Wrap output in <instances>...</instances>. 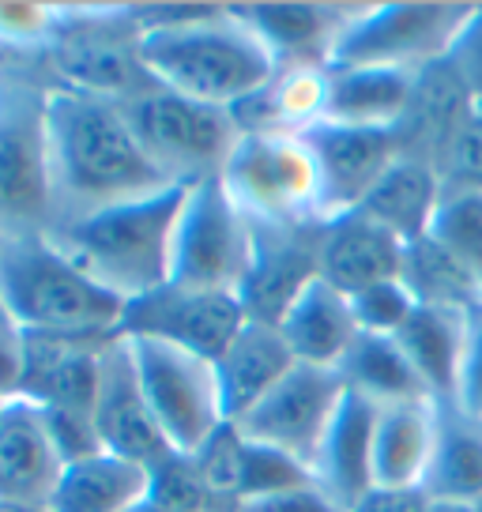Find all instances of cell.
<instances>
[{"mask_svg":"<svg viewBox=\"0 0 482 512\" xmlns=\"http://www.w3.org/2000/svg\"><path fill=\"white\" fill-rule=\"evenodd\" d=\"M49 174L57 223L166 189L170 181L136 144L117 102L68 87H46Z\"/></svg>","mask_w":482,"mask_h":512,"instance_id":"6da1fadb","label":"cell"},{"mask_svg":"<svg viewBox=\"0 0 482 512\" xmlns=\"http://www.w3.org/2000/svg\"><path fill=\"white\" fill-rule=\"evenodd\" d=\"M136 57L155 87L223 110L257 95L279 72L275 53L238 19L234 4H215L189 23L136 31Z\"/></svg>","mask_w":482,"mask_h":512,"instance_id":"7a4b0ae2","label":"cell"},{"mask_svg":"<svg viewBox=\"0 0 482 512\" xmlns=\"http://www.w3.org/2000/svg\"><path fill=\"white\" fill-rule=\"evenodd\" d=\"M185 196H189V185H166L151 196H136L80 219H65L46 238L91 283L129 305L170 283L174 230Z\"/></svg>","mask_w":482,"mask_h":512,"instance_id":"3957f363","label":"cell"},{"mask_svg":"<svg viewBox=\"0 0 482 512\" xmlns=\"http://www.w3.org/2000/svg\"><path fill=\"white\" fill-rule=\"evenodd\" d=\"M0 313L23 336L110 339L125 302L91 283L46 234L0 241Z\"/></svg>","mask_w":482,"mask_h":512,"instance_id":"277c9868","label":"cell"},{"mask_svg":"<svg viewBox=\"0 0 482 512\" xmlns=\"http://www.w3.org/2000/svg\"><path fill=\"white\" fill-rule=\"evenodd\" d=\"M125 113L136 144L170 185H196L208 177H223L226 162L241 144L234 113L223 106H204L162 87H147L140 95L117 102Z\"/></svg>","mask_w":482,"mask_h":512,"instance_id":"5b68a950","label":"cell"},{"mask_svg":"<svg viewBox=\"0 0 482 512\" xmlns=\"http://www.w3.org/2000/svg\"><path fill=\"white\" fill-rule=\"evenodd\" d=\"M475 4L449 0H400L381 4L362 16L347 19L328 49L324 68H407L418 72L426 64L449 57Z\"/></svg>","mask_w":482,"mask_h":512,"instance_id":"8992f818","label":"cell"},{"mask_svg":"<svg viewBox=\"0 0 482 512\" xmlns=\"http://www.w3.org/2000/svg\"><path fill=\"white\" fill-rule=\"evenodd\" d=\"M57 226V196L49 174L46 87H0V241L49 234Z\"/></svg>","mask_w":482,"mask_h":512,"instance_id":"52a82bcc","label":"cell"},{"mask_svg":"<svg viewBox=\"0 0 482 512\" xmlns=\"http://www.w3.org/2000/svg\"><path fill=\"white\" fill-rule=\"evenodd\" d=\"M223 185L257 223H321V181L302 136L241 132Z\"/></svg>","mask_w":482,"mask_h":512,"instance_id":"ba28073f","label":"cell"},{"mask_svg":"<svg viewBox=\"0 0 482 512\" xmlns=\"http://www.w3.org/2000/svg\"><path fill=\"white\" fill-rule=\"evenodd\" d=\"M253 253L249 215L234 204L223 177L189 185L185 208L174 230V268L170 283L193 290L238 294Z\"/></svg>","mask_w":482,"mask_h":512,"instance_id":"9c48e42d","label":"cell"},{"mask_svg":"<svg viewBox=\"0 0 482 512\" xmlns=\"http://www.w3.org/2000/svg\"><path fill=\"white\" fill-rule=\"evenodd\" d=\"M125 339L132 343L140 384H144V396L166 445L193 456L223 426L215 366L200 354H189L159 339Z\"/></svg>","mask_w":482,"mask_h":512,"instance_id":"30bf717a","label":"cell"},{"mask_svg":"<svg viewBox=\"0 0 482 512\" xmlns=\"http://www.w3.org/2000/svg\"><path fill=\"white\" fill-rule=\"evenodd\" d=\"M241 328H245V309H241L238 294L166 283V287L125 305L117 336L159 339V343H170V347L215 362L234 343Z\"/></svg>","mask_w":482,"mask_h":512,"instance_id":"8fae6325","label":"cell"},{"mask_svg":"<svg viewBox=\"0 0 482 512\" xmlns=\"http://www.w3.org/2000/svg\"><path fill=\"white\" fill-rule=\"evenodd\" d=\"M253 230V253L238 287V302L245 320L279 328L290 305L306 294L309 283L321 279V230L324 223H257Z\"/></svg>","mask_w":482,"mask_h":512,"instance_id":"7c38bea8","label":"cell"},{"mask_svg":"<svg viewBox=\"0 0 482 512\" xmlns=\"http://www.w3.org/2000/svg\"><path fill=\"white\" fill-rule=\"evenodd\" d=\"M343 392H347V384L339 377V369H317L298 362L234 426L241 430L245 441H260V445L279 448V452L302 460L313 471L324 430H328V422L336 415Z\"/></svg>","mask_w":482,"mask_h":512,"instance_id":"4fadbf2b","label":"cell"},{"mask_svg":"<svg viewBox=\"0 0 482 512\" xmlns=\"http://www.w3.org/2000/svg\"><path fill=\"white\" fill-rule=\"evenodd\" d=\"M121 19H61V31L49 42L46 57L61 87L106 102H125L155 87L136 57V31H117Z\"/></svg>","mask_w":482,"mask_h":512,"instance_id":"5bb4252c","label":"cell"},{"mask_svg":"<svg viewBox=\"0 0 482 512\" xmlns=\"http://www.w3.org/2000/svg\"><path fill=\"white\" fill-rule=\"evenodd\" d=\"M313 155L321 181V223H332L347 211H358L385 170L400 159L392 128H354L336 121H317L298 132Z\"/></svg>","mask_w":482,"mask_h":512,"instance_id":"9a60e30c","label":"cell"},{"mask_svg":"<svg viewBox=\"0 0 482 512\" xmlns=\"http://www.w3.org/2000/svg\"><path fill=\"white\" fill-rule=\"evenodd\" d=\"M95 426L102 452L125 456L136 464L151 467L174 448L166 445L159 422L151 415V403L140 384L136 354L125 336H113L102 347V373H98V400H95Z\"/></svg>","mask_w":482,"mask_h":512,"instance_id":"2e32d148","label":"cell"},{"mask_svg":"<svg viewBox=\"0 0 482 512\" xmlns=\"http://www.w3.org/2000/svg\"><path fill=\"white\" fill-rule=\"evenodd\" d=\"M471 113H475V95L456 76L449 57L418 68L411 102L403 110L400 125L392 128L396 147H400V159L426 162L441 177L452 144H456L460 128L471 121Z\"/></svg>","mask_w":482,"mask_h":512,"instance_id":"e0dca14e","label":"cell"},{"mask_svg":"<svg viewBox=\"0 0 482 512\" xmlns=\"http://www.w3.org/2000/svg\"><path fill=\"white\" fill-rule=\"evenodd\" d=\"M65 475L42 407L27 396L0 403V501L49 509Z\"/></svg>","mask_w":482,"mask_h":512,"instance_id":"ac0fdd59","label":"cell"},{"mask_svg":"<svg viewBox=\"0 0 482 512\" xmlns=\"http://www.w3.org/2000/svg\"><path fill=\"white\" fill-rule=\"evenodd\" d=\"M110 339L23 336V384H19V396H27L38 407H53V411L95 415L102 347Z\"/></svg>","mask_w":482,"mask_h":512,"instance_id":"d6986e66","label":"cell"},{"mask_svg":"<svg viewBox=\"0 0 482 512\" xmlns=\"http://www.w3.org/2000/svg\"><path fill=\"white\" fill-rule=\"evenodd\" d=\"M403 245L362 211H347L321 230V279L339 294H362L381 283H396L403 272Z\"/></svg>","mask_w":482,"mask_h":512,"instance_id":"ffe728a7","label":"cell"},{"mask_svg":"<svg viewBox=\"0 0 482 512\" xmlns=\"http://www.w3.org/2000/svg\"><path fill=\"white\" fill-rule=\"evenodd\" d=\"M211 366H215V381H219L223 422H238V418L249 415L298 362H294L290 347L283 343V336H279V328L245 320V328L234 336V343H230Z\"/></svg>","mask_w":482,"mask_h":512,"instance_id":"44dd1931","label":"cell"},{"mask_svg":"<svg viewBox=\"0 0 482 512\" xmlns=\"http://www.w3.org/2000/svg\"><path fill=\"white\" fill-rule=\"evenodd\" d=\"M377 403H370L358 392H343L336 415L328 422L317 452L313 475L328 494L336 497L343 509L351 505L373 486V430H377Z\"/></svg>","mask_w":482,"mask_h":512,"instance_id":"7402d4cb","label":"cell"},{"mask_svg":"<svg viewBox=\"0 0 482 512\" xmlns=\"http://www.w3.org/2000/svg\"><path fill=\"white\" fill-rule=\"evenodd\" d=\"M234 12L260 34V42L272 49L279 64H324L336 34L351 19V12L343 8L302 4V0L234 4Z\"/></svg>","mask_w":482,"mask_h":512,"instance_id":"603a6c76","label":"cell"},{"mask_svg":"<svg viewBox=\"0 0 482 512\" xmlns=\"http://www.w3.org/2000/svg\"><path fill=\"white\" fill-rule=\"evenodd\" d=\"M324 91H328L324 64H279L272 80L230 113L241 132L298 136L324 117Z\"/></svg>","mask_w":482,"mask_h":512,"instance_id":"cb8c5ba5","label":"cell"},{"mask_svg":"<svg viewBox=\"0 0 482 512\" xmlns=\"http://www.w3.org/2000/svg\"><path fill=\"white\" fill-rule=\"evenodd\" d=\"M279 336L290 347L294 362L317 369H339L351 343L358 339V324L351 313V298L328 287L324 279L309 283L306 294L290 305L279 324Z\"/></svg>","mask_w":482,"mask_h":512,"instance_id":"d4e9b609","label":"cell"},{"mask_svg":"<svg viewBox=\"0 0 482 512\" xmlns=\"http://www.w3.org/2000/svg\"><path fill=\"white\" fill-rule=\"evenodd\" d=\"M437 403H396L377 411L373 430V486L411 490L422 486L434 456Z\"/></svg>","mask_w":482,"mask_h":512,"instance_id":"484cf974","label":"cell"},{"mask_svg":"<svg viewBox=\"0 0 482 512\" xmlns=\"http://www.w3.org/2000/svg\"><path fill=\"white\" fill-rule=\"evenodd\" d=\"M415 91L407 68H328L324 121L354 128H396Z\"/></svg>","mask_w":482,"mask_h":512,"instance_id":"4316f807","label":"cell"},{"mask_svg":"<svg viewBox=\"0 0 482 512\" xmlns=\"http://www.w3.org/2000/svg\"><path fill=\"white\" fill-rule=\"evenodd\" d=\"M464 336H467V313H452V309H430V305H415V313L407 317L396 343L407 354L418 381L426 384L430 400L437 407H452L456 403V381H460V358H464Z\"/></svg>","mask_w":482,"mask_h":512,"instance_id":"83f0119b","label":"cell"},{"mask_svg":"<svg viewBox=\"0 0 482 512\" xmlns=\"http://www.w3.org/2000/svg\"><path fill=\"white\" fill-rule=\"evenodd\" d=\"M147 482L144 464L95 452L65 467L49 512H136L147 501Z\"/></svg>","mask_w":482,"mask_h":512,"instance_id":"f1b7e54d","label":"cell"},{"mask_svg":"<svg viewBox=\"0 0 482 512\" xmlns=\"http://www.w3.org/2000/svg\"><path fill=\"white\" fill-rule=\"evenodd\" d=\"M437 208H441V177L434 166L396 159L358 211L385 226L388 234H396L403 245H411L430 234Z\"/></svg>","mask_w":482,"mask_h":512,"instance_id":"f546056e","label":"cell"},{"mask_svg":"<svg viewBox=\"0 0 482 512\" xmlns=\"http://www.w3.org/2000/svg\"><path fill=\"white\" fill-rule=\"evenodd\" d=\"M422 490L430 501H482V422L464 418L456 407H437L434 456Z\"/></svg>","mask_w":482,"mask_h":512,"instance_id":"4dcf8cb0","label":"cell"},{"mask_svg":"<svg viewBox=\"0 0 482 512\" xmlns=\"http://www.w3.org/2000/svg\"><path fill=\"white\" fill-rule=\"evenodd\" d=\"M339 377H343V384L351 392L366 396L377 407L430 400L426 384L418 381V373L411 369L407 354L400 351V343L392 336H366V332H358L347 358L339 362Z\"/></svg>","mask_w":482,"mask_h":512,"instance_id":"1f68e13d","label":"cell"},{"mask_svg":"<svg viewBox=\"0 0 482 512\" xmlns=\"http://www.w3.org/2000/svg\"><path fill=\"white\" fill-rule=\"evenodd\" d=\"M400 283L415 298V305L452 309V313H471L475 305H482V287L475 283V275L430 234L403 249Z\"/></svg>","mask_w":482,"mask_h":512,"instance_id":"d6a6232c","label":"cell"},{"mask_svg":"<svg viewBox=\"0 0 482 512\" xmlns=\"http://www.w3.org/2000/svg\"><path fill=\"white\" fill-rule=\"evenodd\" d=\"M147 505L166 512H223L219 501L211 497L208 482L200 479V467L185 452H166L162 460L147 467Z\"/></svg>","mask_w":482,"mask_h":512,"instance_id":"836d02e7","label":"cell"},{"mask_svg":"<svg viewBox=\"0 0 482 512\" xmlns=\"http://www.w3.org/2000/svg\"><path fill=\"white\" fill-rule=\"evenodd\" d=\"M200 479L208 482L211 497L223 512L241 509V471H245V437L234 422H223L204 445L193 452Z\"/></svg>","mask_w":482,"mask_h":512,"instance_id":"e575fe53","label":"cell"},{"mask_svg":"<svg viewBox=\"0 0 482 512\" xmlns=\"http://www.w3.org/2000/svg\"><path fill=\"white\" fill-rule=\"evenodd\" d=\"M430 238L441 241L482 287V192L441 196Z\"/></svg>","mask_w":482,"mask_h":512,"instance_id":"d590c367","label":"cell"},{"mask_svg":"<svg viewBox=\"0 0 482 512\" xmlns=\"http://www.w3.org/2000/svg\"><path fill=\"white\" fill-rule=\"evenodd\" d=\"M317 482V475L309 471L302 460H294L287 452H279L272 445L260 441H245V471H241V501L253 497H272L294 486Z\"/></svg>","mask_w":482,"mask_h":512,"instance_id":"8d00e7d4","label":"cell"},{"mask_svg":"<svg viewBox=\"0 0 482 512\" xmlns=\"http://www.w3.org/2000/svg\"><path fill=\"white\" fill-rule=\"evenodd\" d=\"M351 313L358 332H366V336H396L407 324V317L415 313V298L396 279V283H381V287H370L362 294H351Z\"/></svg>","mask_w":482,"mask_h":512,"instance_id":"74e56055","label":"cell"},{"mask_svg":"<svg viewBox=\"0 0 482 512\" xmlns=\"http://www.w3.org/2000/svg\"><path fill=\"white\" fill-rule=\"evenodd\" d=\"M61 31V12L49 4H27V0H4L0 4V46L8 49H42Z\"/></svg>","mask_w":482,"mask_h":512,"instance_id":"f35d334b","label":"cell"},{"mask_svg":"<svg viewBox=\"0 0 482 512\" xmlns=\"http://www.w3.org/2000/svg\"><path fill=\"white\" fill-rule=\"evenodd\" d=\"M482 192V110L475 106L471 121L460 128L452 144L445 170H441V196H464Z\"/></svg>","mask_w":482,"mask_h":512,"instance_id":"ab89813d","label":"cell"},{"mask_svg":"<svg viewBox=\"0 0 482 512\" xmlns=\"http://www.w3.org/2000/svg\"><path fill=\"white\" fill-rule=\"evenodd\" d=\"M452 407L471 422H482V305L467 313L464 358H460V381H456Z\"/></svg>","mask_w":482,"mask_h":512,"instance_id":"60d3db41","label":"cell"},{"mask_svg":"<svg viewBox=\"0 0 482 512\" xmlns=\"http://www.w3.org/2000/svg\"><path fill=\"white\" fill-rule=\"evenodd\" d=\"M238 512H347V509L324 490L321 482H306V486H294V490H283V494L241 501Z\"/></svg>","mask_w":482,"mask_h":512,"instance_id":"b9f144b4","label":"cell"},{"mask_svg":"<svg viewBox=\"0 0 482 512\" xmlns=\"http://www.w3.org/2000/svg\"><path fill=\"white\" fill-rule=\"evenodd\" d=\"M449 64L456 68V76L467 83L475 102H482V4H475V12L464 23L460 38L452 42Z\"/></svg>","mask_w":482,"mask_h":512,"instance_id":"7bdbcfd3","label":"cell"},{"mask_svg":"<svg viewBox=\"0 0 482 512\" xmlns=\"http://www.w3.org/2000/svg\"><path fill=\"white\" fill-rule=\"evenodd\" d=\"M23 384V332L0 313V403L19 396Z\"/></svg>","mask_w":482,"mask_h":512,"instance_id":"ee69618b","label":"cell"},{"mask_svg":"<svg viewBox=\"0 0 482 512\" xmlns=\"http://www.w3.org/2000/svg\"><path fill=\"white\" fill-rule=\"evenodd\" d=\"M430 497L422 486L411 490H392V486H370L366 494L351 505V512H426Z\"/></svg>","mask_w":482,"mask_h":512,"instance_id":"f6af8a7d","label":"cell"},{"mask_svg":"<svg viewBox=\"0 0 482 512\" xmlns=\"http://www.w3.org/2000/svg\"><path fill=\"white\" fill-rule=\"evenodd\" d=\"M426 512H479V509L467 505V501H430V509Z\"/></svg>","mask_w":482,"mask_h":512,"instance_id":"bcb514c9","label":"cell"},{"mask_svg":"<svg viewBox=\"0 0 482 512\" xmlns=\"http://www.w3.org/2000/svg\"><path fill=\"white\" fill-rule=\"evenodd\" d=\"M0 512H49L38 505H19V501H0Z\"/></svg>","mask_w":482,"mask_h":512,"instance_id":"7dc6e473","label":"cell"},{"mask_svg":"<svg viewBox=\"0 0 482 512\" xmlns=\"http://www.w3.org/2000/svg\"><path fill=\"white\" fill-rule=\"evenodd\" d=\"M136 512H166V509H155V505H147V501H144V505H140Z\"/></svg>","mask_w":482,"mask_h":512,"instance_id":"c3c4849f","label":"cell"},{"mask_svg":"<svg viewBox=\"0 0 482 512\" xmlns=\"http://www.w3.org/2000/svg\"><path fill=\"white\" fill-rule=\"evenodd\" d=\"M475 509H479V512H482V501H479V505H475Z\"/></svg>","mask_w":482,"mask_h":512,"instance_id":"681fc988","label":"cell"},{"mask_svg":"<svg viewBox=\"0 0 482 512\" xmlns=\"http://www.w3.org/2000/svg\"><path fill=\"white\" fill-rule=\"evenodd\" d=\"M475 106H479V110H482V102H475Z\"/></svg>","mask_w":482,"mask_h":512,"instance_id":"f907efd6","label":"cell"}]
</instances>
